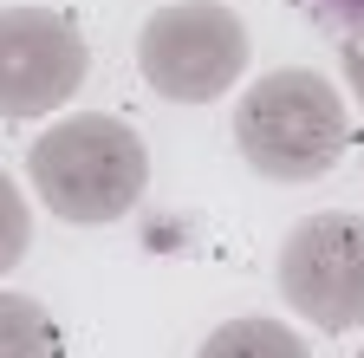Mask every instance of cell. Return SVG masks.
<instances>
[{
    "label": "cell",
    "mask_w": 364,
    "mask_h": 358,
    "mask_svg": "<svg viewBox=\"0 0 364 358\" xmlns=\"http://www.w3.org/2000/svg\"><path fill=\"white\" fill-rule=\"evenodd\" d=\"M345 144H351V105L312 65H280L254 78L235 105V150L267 183H318L326 169H338Z\"/></svg>",
    "instance_id": "6da1fadb"
},
{
    "label": "cell",
    "mask_w": 364,
    "mask_h": 358,
    "mask_svg": "<svg viewBox=\"0 0 364 358\" xmlns=\"http://www.w3.org/2000/svg\"><path fill=\"white\" fill-rule=\"evenodd\" d=\"M26 176L39 202L53 209L59 221H124L136 202H144V183H150V150L144 137L111 117V111H72L59 117L46 137L26 150Z\"/></svg>",
    "instance_id": "7a4b0ae2"
},
{
    "label": "cell",
    "mask_w": 364,
    "mask_h": 358,
    "mask_svg": "<svg viewBox=\"0 0 364 358\" xmlns=\"http://www.w3.org/2000/svg\"><path fill=\"white\" fill-rule=\"evenodd\" d=\"M136 72L169 105L228 98L247 72V26L221 0H176L136 26Z\"/></svg>",
    "instance_id": "3957f363"
},
{
    "label": "cell",
    "mask_w": 364,
    "mask_h": 358,
    "mask_svg": "<svg viewBox=\"0 0 364 358\" xmlns=\"http://www.w3.org/2000/svg\"><path fill=\"white\" fill-rule=\"evenodd\" d=\"M280 300L318 332L364 326V215L326 209L293 221L280 241Z\"/></svg>",
    "instance_id": "277c9868"
},
{
    "label": "cell",
    "mask_w": 364,
    "mask_h": 358,
    "mask_svg": "<svg viewBox=\"0 0 364 358\" xmlns=\"http://www.w3.org/2000/svg\"><path fill=\"white\" fill-rule=\"evenodd\" d=\"M91 72L85 33L53 7L0 14V117H53Z\"/></svg>",
    "instance_id": "5b68a950"
},
{
    "label": "cell",
    "mask_w": 364,
    "mask_h": 358,
    "mask_svg": "<svg viewBox=\"0 0 364 358\" xmlns=\"http://www.w3.org/2000/svg\"><path fill=\"white\" fill-rule=\"evenodd\" d=\"M196 358H312V345L280 320H228L202 339Z\"/></svg>",
    "instance_id": "8992f818"
},
{
    "label": "cell",
    "mask_w": 364,
    "mask_h": 358,
    "mask_svg": "<svg viewBox=\"0 0 364 358\" xmlns=\"http://www.w3.org/2000/svg\"><path fill=\"white\" fill-rule=\"evenodd\" d=\"M0 358H59V332L26 293H0Z\"/></svg>",
    "instance_id": "52a82bcc"
},
{
    "label": "cell",
    "mask_w": 364,
    "mask_h": 358,
    "mask_svg": "<svg viewBox=\"0 0 364 358\" xmlns=\"http://www.w3.org/2000/svg\"><path fill=\"white\" fill-rule=\"evenodd\" d=\"M26 248H33V209H26V196L14 189V176L0 169V274L20 267Z\"/></svg>",
    "instance_id": "ba28073f"
},
{
    "label": "cell",
    "mask_w": 364,
    "mask_h": 358,
    "mask_svg": "<svg viewBox=\"0 0 364 358\" xmlns=\"http://www.w3.org/2000/svg\"><path fill=\"white\" fill-rule=\"evenodd\" d=\"M299 14L338 39H364V0H299Z\"/></svg>",
    "instance_id": "9c48e42d"
},
{
    "label": "cell",
    "mask_w": 364,
    "mask_h": 358,
    "mask_svg": "<svg viewBox=\"0 0 364 358\" xmlns=\"http://www.w3.org/2000/svg\"><path fill=\"white\" fill-rule=\"evenodd\" d=\"M338 72H345V92L364 105V39H338Z\"/></svg>",
    "instance_id": "30bf717a"
},
{
    "label": "cell",
    "mask_w": 364,
    "mask_h": 358,
    "mask_svg": "<svg viewBox=\"0 0 364 358\" xmlns=\"http://www.w3.org/2000/svg\"><path fill=\"white\" fill-rule=\"evenodd\" d=\"M358 358H364V352H358Z\"/></svg>",
    "instance_id": "8fae6325"
}]
</instances>
